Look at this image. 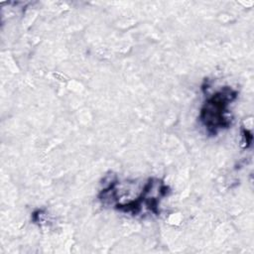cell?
<instances>
[{"mask_svg": "<svg viewBox=\"0 0 254 254\" xmlns=\"http://www.w3.org/2000/svg\"><path fill=\"white\" fill-rule=\"evenodd\" d=\"M237 94V90L224 86L205 100L200 109L199 119L209 135H216L218 130L230 127L231 119L227 117V107Z\"/></svg>", "mask_w": 254, "mask_h": 254, "instance_id": "1", "label": "cell"}]
</instances>
